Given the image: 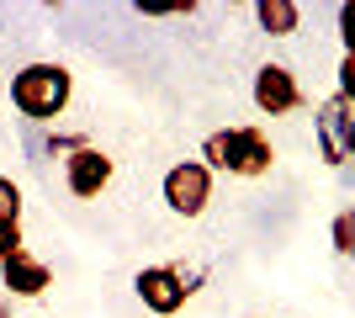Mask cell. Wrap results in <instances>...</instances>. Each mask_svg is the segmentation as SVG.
I'll list each match as a JSON object with an SVG mask.
<instances>
[{"label": "cell", "mask_w": 355, "mask_h": 318, "mask_svg": "<svg viewBox=\"0 0 355 318\" xmlns=\"http://www.w3.org/2000/svg\"><path fill=\"white\" fill-rule=\"evenodd\" d=\"M202 165L254 181V175H270L276 149H270V138L260 133V127H218V133H207V143H202Z\"/></svg>", "instance_id": "1"}, {"label": "cell", "mask_w": 355, "mask_h": 318, "mask_svg": "<svg viewBox=\"0 0 355 318\" xmlns=\"http://www.w3.org/2000/svg\"><path fill=\"white\" fill-rule=\"evenodd\" d=\"M69 91H74V80L64 64H27V69H16L11 80V101L21 117L32 122H53L69 106Z\"/></svg>", "instance_id": "2"}, {"label": "cell", "mask_w": 355, "mask_h": 318, "mask_svg": "<svg viewBox=\"0 0 355 318\" xmlns=\"http://www.w3.org/2000/svg\"><path fill=\"white\" fill-rule=\"evenodd\" d=\"M212 202V170L202 159H180L164 170V207L175 218H202Z\"/></svg>", "instance_id": "3"}, {"label": "cell", "mask_w": 355, "mask_h": 318, "mask_svg": "<svg viewBox=\"0 0 355 318\" xmlns=\"http://www.w3.org/2000/svg\"><path fill=\"white\" fill-rule=\"evenodd\" d=\"M191 281H196V276L175 271V265H148V271L133 276V292H138V303H144L148 313L170 318V313H180V308H186V297L196 292Z\"/></svg>", "instance_id": "4"}, {"label": "cell", "mask_w": 355, "mask_h": 318, "mask_svg": "<svg viewBox=\"0 0 355 318\" xmlns=\"http://www.w3.org/2000/svg\"><path fill=\"white\" fill-rule=\"evenodd\" d=\"M250 96H254V106H260L266 117H286V112L302 106V85H297V75L286 69V64H260Z\"/></svg>", "instance_id": "5"}, {"label": "cell", "mask_w": 355, "mask_h": 318, "mask_svg": "<svg viewBox=\"0 0 355 318\" xmlns=\"http://www.w3.org/2000/svg\"><path fill=\"white\" fill-rule=\"evenodd\" d=\"M350 122H355V106L345 96H329L318 106V154L334 170H345V159H350Z\"/></svg>", "instance_id": "6"}, {"label": "cell", "mask_w": 355, "mask_h": 318, "mask_svg": "<svg viewBox=\"0 0 355 318\" xmlns=\"http://www.w3.org/2000/svg\"><path fill=\"white\" fill-rule=\"evenodd\" d=\"M64 181H69L74 197H101L106 181H112V154H101L96 143L74 149L69 159H64Z\"/></svg>", "instance_id": "7"}, {"label": "cell", "mask_w": 355, "mask_h": 318, "mask_svg": "<svg viewBox=\"0 0 355 318\" xmlns=\"http://www.w3.org/2000/svg\"><path fill=\"white\" fill-rule=\"evenodd\" d=\"M0 281H6L16 297H43V292L53 287V271H48V260H37L32 249H21V255H11L0 265Z\"/></svg>", "instance_id": "8"}, {"label": "cell", "mask_w": 355, "mask_h": 318, "mask_svg": "<svg viewBox=\"0 0 355 318\" xmlns=\"http://www.w3.org/2000/svg\"><path fill=\"white\" fill-rule=\"evenodd\" d=\"M254 21H260V32H270V37H292V32L302 27V6H297V0H254Z\"/></svg>", "instance_id": "9"}, {"label": "cell", "mask_w": 355, "mask_h": 318, "mask_svg": "<svg viewBox=\"0 0 355 318\" xmlns=\"http://www.w3.org/2000/svg\"><path fill=\"white\" fill-rule=\"evenodd\" d=\"M329 244H334V255L355 260V207L334 212V223H329Z\"/></svg>", "instance_id": "10"}, {"label": "cell", "mask_w": 355, "mask_h": 318, "mask_svg": "<svg viewBox=\"0 0 355 318\" xmlns=\"http://www.w3.org/2000/svg\"><path fill=\"white\" fill-rule=\"evenodd\" d=\"M0 228H21V191L6 175H0Z\"/></svg>", "instance_id": "11"}, {"label": "cell", "mask_w": 355, "mask_h": 318, "mask_svg": "<svg viewBox=\"0 0 355 318\" xmlns=\"http://www.w3.org/2000/svg\"><path fill=\"white\" fill-rule=\"evenodd\" d=\"M334 27H340V43H345V53L355 59V0H345V6H340Z\"/></svg>", "instance_id": "12"}, {"label": "cell", "mask_w": 355, "mask_h": 318, "mask_svg": "<svg viewBox=\"0 0 355 318\" xmlns=\"http://www.w3.org/2000/svg\"><path fill=\"white\" fill-rule=\"evenodd\" d=\"M21 249H27V244H21V228H0V265L11 255H21Z\"/></svg>", "instance_id": "13"}, {"label": "cell", "mask_w": 355, "mask_h": 318, "mask_svg": "<svg viewBox=\"0 0 355 318\" xmlns=\"http://www.w3.org/2000/svg\"><path fill=\"white\" fill-rule=\"evenodd\" d=\"M340 96H345V101L355 106V59H350V53L340 59Z\"/></svg>", "instance_id": "14"}, {"label": "cell", "mask_w": 355, "mask_h": 318, "mask_svg": "<svg viewBox=\"0 0 355 318\" xmlns=\"http://www.w3.org/2000/svg\"><path fill=\"white\" fill-rule=\"evenodd\" d=\"M0 318H11V303H6V297H0Z\"/></svg>", "instance_id": "15"}, {"label": "cell", "mask_w": 355, "mask_h": 318, "mask_svg": "<svg viewBox=\"0 0 355 318\" xmlns=\"http://www.w3.org/2000/svg\"><path fill=\"white\" fill-rule=\"evenodd\" d=\"M350 159H355V122H350Z\"/></svg>", "instance_id": "16"}]
</instances>
